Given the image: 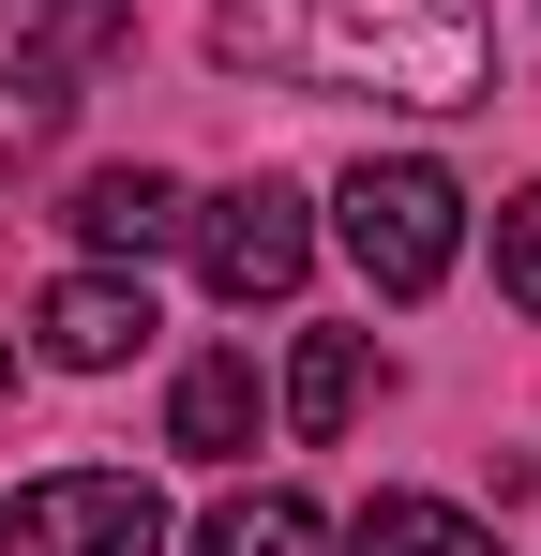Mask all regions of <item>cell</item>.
Masks as SVG:
<instances>
[{
    "label": "cell",
    "instance_id": "obj_11",
    "mask_svg": "<svg viewBox=\"0 0 541 556\" xmlns=\"http://www.w3.org/2000/svg\"><path fill=\"white\" fill-rule=\"evenodd\" d=\"M61 61H0V136H15V151H46V136H61Z\"/></svg>",
    "mask_w": 541,
    "mask_h": 556
},
{
    "label": "cell",
    "instance_id": "obj_10",
    "mask_svg": "<svg viewBox=\"0 0 541 556\" xmlns=\"http://www.w3.org/2000/svg\"><path fill=\"white\" fill-rule=\"evenodd\" d=\"M347 556H496L451 496H361V527H347Z\"/></svg>",
    "mask_w": 541,
    "mask_h": 556
},
{
    "label": "cell",
    "instance_id": "obj_12",
    "mask_svg": "<svg viewBox=\"0 0 541 556\" xmlns=\"http://www.w3.org/2000/svg\"><path fill=\"white\" fill-rule=\"evenodd\" d=\"M496 286L541 316V181H527V195H496Z\"/></svg>",
    "mask_w": 541,
    "mask_h": 556
},
{
    "label": "cell",
    "instance_id": "obj_8",
    "mask_svg": "<svg viewBox=\"0 0 541 556\" xmlns=\"http://www.w3.org/2000/svg\"><path fill=\"white\" fill-rule=\"evenodd\" d=\"M361 406H376V346H361V331H301V362H286V421H301V437H347Z\"/></svg>",
    "mask_w": 541,
    "mask_h": 556
},
{
    "label": "cell",
    "instance_id": "obj_7",
    "mask_svg": "<svg viewBox=\"0 0 541 556\" xmlns=\"http://www.w3.org/2000/svg\"><path fill=\"white\" fill-rule=\"evenodd\" d=\"M180 211H196V195H180L166 166H90L61 226H76V241L105 256V271H121V256H166V241H180Z\"/></svg>",
    "mask_w": 541,
    "mask_h": 556
},
{
    "label": "cell",
    "instance_id": "obj_2",
    "mask_svg": "<svg viewBox=\"0 0 541 556\" xmlns=\"http://www.w3.org/2000/svg\"><path fill=\"white\" fill-rule=\"evenodd\" d=\"M331 226H347V256H361L376 301H422V286H451V256H466V195H451V166H422V151L347 166Z\"/></svg>",
    "mask_w": 541,
    "mask_h": 556
},
{
    "label": "cell",
    "instance_id": "obj_6",
    "mask_svg": "<svg viewBox=\"0 0 541 556\" xmlns=\"http://www.w3.org/2000/svg\"><path fill=\"white\" fill-rule=\"evenodd\" d=\"M256 421H270V391H256V362H241V346L180 362V391H166V452H196V466H241V452H256Z\"/></svg>",
    "mask_w": 541,
    "mask_h": 556
},
{
    "label": "cell",
    "instance_id": "obj_13",
    "mask_svg": "<svg viewBox=\"0 0 541 556\" xmlns=\"http://www.w3.org/2000/svg\"><path fill=\"white\" fill-rule=\"evenodd\" d=\"M0 376H15V362H0Z\"/></svg>",
    "mask_w": 541,
    "mask_h": 556
},
{
    "label": "cell",
    "instance_id": "obj_3",
    "mask_svg": "<svg viewBox=\"0 0 541 556\" xmlns=\"http://www.w3.org/2000/svg\"><path fill=\"white\" fill-rule=\"evenodd\" d=\"M0 556H166V496L136 466H46V481H15Z\"/></svg>",
    "mask_w": 541,
    "mask_h": 556
},
{
    "label": "cell",
    "instance_id": "obj_5",
    "mask_svg": "<svg viewBox=\"0 0 541 556\" xmlns=\"http://www.w3.org/2000/svg\"><path fill=\"white\" fill-rule=\"evenodd\" d=\"M30 331H46L61 376H121L136 346H151V286L136 271H61L46 301H30Z\"/></svg>",
    "mask_w": 541,
    "mask_h": 556
},
{
    "label": "cell",
    "instance_id": "obj_1",
    "mask_svg": "<svg viewBox=\"0 0 541 556\" xmlns=\"http://www.w3.org/2000/svg\"><path fill=\"white\" fill-rule=\"evenodd\" d=\"M211 61L451 121V105H496V15L481 0H211Z\"/></svg>",
    "mask_w": 541,
    "mask_h": 556
},
{
    "label": "cell",
    "instance_id": "obj_9",
    "mask_svg": "<svg viewBox=\"0 0 541 556\" xmlns=\"http://www.w3.org/2000/svg\"><path fill=\"white\" fill-rule=\"evenodd\" d=\"M196 556H331V527H316V496L256 481V496H211L196 511Z\"/></svg>",
    "mask_w": 541,
    "mask_h": 556
},
{
    "label": "cell",
    "instance_id": "obj_4",
    "mask_svg": "<svg viewBox=\"0 0 541 556\" xmlns=\"http://www.w3.org/2000/svg\"><path fill=\"white\" fill-rule=\"evenodd\" d=\"M180 241H196L211 301H286V286L316 271V211H301V181H226V195H196Z\"/></svg>",
    "mask_w": 541,
    "mask_h": 556
}]
</instances>
